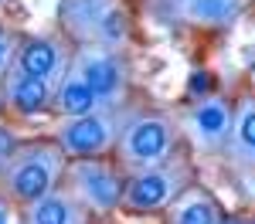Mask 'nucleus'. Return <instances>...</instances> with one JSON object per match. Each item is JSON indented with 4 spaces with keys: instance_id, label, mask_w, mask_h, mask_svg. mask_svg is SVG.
<instances>
[{
    "instance_id": "1",
    "label": "nucleus",
    "mask_w": 255,
    "mask_h": 224,
    "mask_svg": "<svg viewBox=\"0 0 255 224\" xmlns=\"http://www.w3.org/2000/svg\"><path fill=\"white\" fill-rule=\"evenodd\" d=\"M180 140H184L180 122L170 112H163V109H126L113 160L126 173H136L143 166L170 160L180 149Z\"/></svg>"
},
{
    "instance_id": "2",
    "label": "nucleus",
    "mask_w": 255,
    "mask_h": 224,
    "mask_svg": "<svg viewBox=\"0 0 255 224\" xmlns=\"http://www.w3.org/2000/svg\"><path fill=\"white\" fill-rule=\"evenodd\" d=\"M68 170V156L58 149L55 140H27L17 143L10 160L0 166V194L10 204H24L44 197L48 190L61 187Z\"/></svg>"
},
{
    "instance_id": "3",
    "label": "nucleus",
    "mask_w": 255,
    "mask_h": 224,
    "mask_svg": "<svg viewBox=\"0 0 255 224\" xmlns=\"http://www.w3.org/2000/svg\"><path fill=\"white\" fill-rule=\"evenodd\" d=\"M58 31L79 44L126 51L133 41V17L123 0H58Z\"/></svg>"
},
{
    "instance_id": "4",
    "label": "nucleus",
    "mask_w": 255,
    "mask_h": 224,
    "mask_svg": "<svg viewBox=\"0 0 255 224\" xmlns=\"http://www.w3.org/2000/svg\"><path fill=\"white\" fill-rule=\"evenodd\" d=\"M194 183V163L177 149L170 160L143 166L136 173H126L123 207L126 214H163L170 204Z\"/></svg>"
},
{
    "instance_id": "5",
    "label": "nucleus",
    "mask_w": 255,
    "mask_h": 224,
    "mask_svg": "<svg viewBox=\"0 0 255 224\" xmlns=\"http://www.w3.org/2000/svg\"><path fill=\"white\" fill-rule=\"evenodd\" d=\"M61 187L92 214V218H109L123 207V190H126V170L113 156H92V160H68Z\"/></svg>"
},
{
    "instance_id": "6",
    "label": "nucleus",
    "mask_w": 255,
    "mask_h": 224,
    "mask_svg": "<svg viewBox=\"0 0 255 224\" xmlns=\"http://www.w3.org/2000/svg\"><path fill=\"white\" fill-rule=\"evenodd\" d=\"M72 72H79L89 81L102 109H126L129 88H133V68L126 61V51L79 44L72 51Z\"/></svg>"
},
{
    "instance_id": "7",
    "label": "nucleus",
    "mask_w": 255,
    "mask_h": 224,
    "mask_svg": "<svg viewBox=\"0 0 255 224\" xmlns=\"http://www.w3.org/2000/svg\"><path fill=\"white\" fill-rule=\"evenodd\" d=\"M129 109V105H126ZM126 109H99L89 116H72V119H55L51 140L68 160H92V156H113L119 140V126Z\"/></svg>"
},
{
    "instance_id": "8",
    "label": "nucleus",
    "mask_w": 255,
    "mask_h": 224,
    "mask_svg": "<svg viewBox=\"0 0 255 224\" xmlns=\"http://www.w3.org/2000/svg\"><path fill=\"white\" fill-rule=\"evenodd\" d=\"M232 112H235V102L225 92H204L201 99L187 105L184 122H180V136L201 156L225 153V143L232 133Z\"/></svg>"
},
{
    "instance_id": "9",
    "label": "nucleus",
    "mask_w": 255,
    "mask_h": 224,
    "mask_svg": "<svg viewBox=\"0 0 255 224\" xmlns=\"http://www.w3.org/2000/svg\"><path fill=\"white\" fill-rule=\"evenodd\" d=\"M72 51H75V44L61 31H55V34H31V38L17 41L10 68H17L24 75H31V78L48 81V85H58L65 78V72H68V65H72Z\"/></svg>"
},
{
    "instance_id": "10",
    "label": "nucleus",
    "mask_w": 255,
    "mask_h": 224,
    "mask_svg": "<svg viewBox=\"0 0 255 224\" xmlns=\"http://www.w3.org/2000/svg\"><path fill=\"white\" fill-rule=\"evenodd\" d=\"M150 7L163 20L191 31H225L242 17L245 0H150Z\"/></svg>"
},
{
    "instance_id": "11",
    "label": "nucleus",
    "mask_w": 255,
    "mask_h": 224,
    "mask_svg": "<svg viewBox=\"0 0 255 224\" xmlns=\"http://www.w3.org/2000/svg\"><path fill=\"white\" fill-rule=\"evenodd\" d=\"M0 95H3V112H14L17 119H38L51 112L55 85L31 78L17 68H7V75L0 78Z\"/></svg>"
},
{
    "instance_id": "12",
    "label": "nucleus",
    "mask_w": 255,
    "mask_h": 224,
    "mask_svg": "<svg viewBox=\"0 0 255 224\" xmlns=\"http://www.w3.org/2000/svg\"><path fill=\"white\" fill-rule=\"evenodd\" d=\"M20 221L24 224H89L92 214H89L65 187H55V190H48L44 197L24 204V207H20Z\"/></svg>"
},
{
    "instance_id": "13",
    "label": "nucleus",
    "mask_w": 255,
    "mask_h": 224,
    "mask_svg": "<svg viewBox=\"0 0 255 224\" xmlns=\"http://www.w3.org/2000/svg\"><path fill=\"white\" fill-rule=\"evenodd\" d=\"M221 218H225V207H221L218 197L208 187H201V183H191V187L163 211V224H221Z\"/></svg>"
},
{
    "instance_id": "14",
    "label": "nucleus",
    "mask_w": 255,
    "mask_h": 224,
    "mask_svg": "<svg viewBox=\"0 0 255 224\" xmlns=\"http://www.w3.org/2000/svg\"><path fill=\"white\" fill-rule=\"evenodd\" d=\"M225 160L235 170H245L255 156V95H242L232 112V133L225 143Z\"/></svg>"
},
{
    "instance_id": "15",
    "label": "nucleus",
    "mask_w": 255,
    "mask_h": 224,
    "mask_svg": "<svg viewBox=\"0 0 255 224\" xmlns=\"http://www.w3.org/2000/svg\"><path fill=\"white\" fill-rule=\"evenodd\" d=\"M99 109H102V105H99L96 92L89 88V81L82 78L79 72H72V65H68L65 78L55 85L51 112H55L58 119H72V116H89V112H99Z\"/></svg>"
},
{
    "instance_id": "16",
    "label": "nucleus",
    "mask_w": 255,
    "mask_h": 224,
    "mask_svg": "<svg viewBox=\"0 0 255 224\" xmlns=\"http://www.w3.org/2000/svg\"><path fill=\"white\" fill-rule=\"evenodd\" d=\"M14 48H17V38L0 24V78L7 75V68H10V61H14Z\"/></svg>"
},
{
    "instance_id": "17",
    "label": "nucleus",
    "mask_w": 255,
    "mask_h": 224,
    "mask_svg": "<svg viewBox=\"0 0 255 224\" xmlns=\"http://www.w3.org/2000/svg\"><path fill=\"white\" fill-rule=\"evenodd\" d=\"M238 190L249 207H255V170H238Z\"/></svg>"
},
{
    "instance_id": "18",
    "label": "nucleus",
    "mask_w": 255,
    "mask_h": 224,
    "mask_svg": "<svg viewBox=\"0 0 255 224\" xmlns=\"http://www.w3.org/2000/svg\"><path fill=\"white\" fill-rule=\"evenodd\" d=\"M17 218H20V214L14 211V204L0 194V224H10V221H17Z\"/></svg>"
},
{
    "instance_id": "19",
    "label": "nucleus",
    "mask_w": 255,
    "mask_h": 224,
    "mask_svg": "<svg viewBox=\"0 0 255 224\" xmlns=\"http://www.w3.org/2000/svg\"><path fill=\"white\" fill-rule=\"evenodd\" d=\"M221 224H252V214H225Z\"/></svg>"
},
{
    "instance_id": "20",
    "label": "nucleus",
    "mask_w": 255,
    "mask_h": 224,
    "mask_svg": "<svg viewBox=\"0 0 255 224\" xmlns=\"http://www.w3.org/2000/svg\"><path fill=\"white\" fill-rule=\"evenodd\" d=\"M245 170H255V156H252V163H249V166H245Z\"/></svg>"
},
{
    "instance_id": "21",
    "label": "nucleus",
    "mask_w": 255,
    "mask_h": 224,
    "mask_svg": "<svg viewBox=\"0 0 255 224\" xmlns=\"http://www.w3.org/2000/svg\"><path fill=\"white\" fill-rule=\"evenodd\" d=\"M0 116H3V95H0Z\"/></svg>"
},
{
    "instance_id": "22",
    "label": "nucleus",
    "mask_w": 255,
    "mask_h": 224,
    "mask_svg": "<svg viewBox=\"0 0 255 224\" xmlns=\"http://www.w3.org/2000/svg\"><path fill=\"white\" fill-rule=\"evenodd\" d=\"M10 224H24V221H20V218H17V221H10Z\"/></svg>"
},
{
    "instance_id": "23",
    "label": "nucleus",
    "mask_w": 255,
    "mask_h": 224,
    "mask_svg": "<svg viewBox=\"0 0 255 224\" xmlns=\"http://www.w3.org/2000/svg\"><path fill=\"white\" fill-rule=\"evenodd\" d=\"M252 224H255V214H252Z\"/></svg>"
},
{
    "instance_id": "24",
    "label": "nucleus",
    "mask_w": 255,
    "mask_h": 224,
    "mask_svg": "<svg viewBox=\"0 0 255 224\" xmlns=\"http://www.w3.org/2000/svg\"><path fill=\"white\" fill-rule=\"evenodd\" d=\"M0 3H3V0H0Z\"/></svg>"
}]
</instances>
